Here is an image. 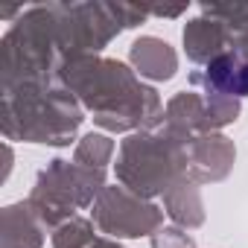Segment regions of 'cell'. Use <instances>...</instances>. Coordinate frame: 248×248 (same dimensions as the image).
I'll return each mask as SVG.
<instances>
[{
  "label": "cell",
  "mask_w": 248,
  "mask_h": 248,
  "mask_svg": "<svg viewBox=\"0 0 248 248\" xmlns=\"http://www.w3.org/2000/svg\"><path fill=\"white\" fill-rule=\"evenodd\" d=\"M248 79V67H239V62L236 59H219V62H213L210 64V73H207V79L216 85V88H222V91H233V93H248L236 79Z\"/></svg>",
  "instance_id": "cell-1"
}]
</instances>
